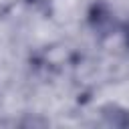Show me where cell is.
<instances>
[{
    "label": "cell",
    "instance_id": "7a4b0ae2",
    "mask_svg": "<svg viewBox=\"0 0 129 129\" xmlns=\"http://www.w3.org/2000/svg\"><path fill=\"white\" fill-rule=\"evenodd\" d=\"M32 2H38V0H32Z\"/></svg>",
    "mask_w": 129,
    "mask_h": 129
},
{
    "label": "cell",
    "instance_id": "6da1fadb",
    "mask_svg": "<svg viewBox=\"0 0 129 129\" xmlns=\"http://www.w3.org/2000/svg\"><path fill=\"white\" fill-rule=\"evenodd\" d=\"M125 40H127V46H129V24H127V28H125Z\"/></svg>",
    "mask_w": 129,
    "mask_h": 129
}]
</instances>
